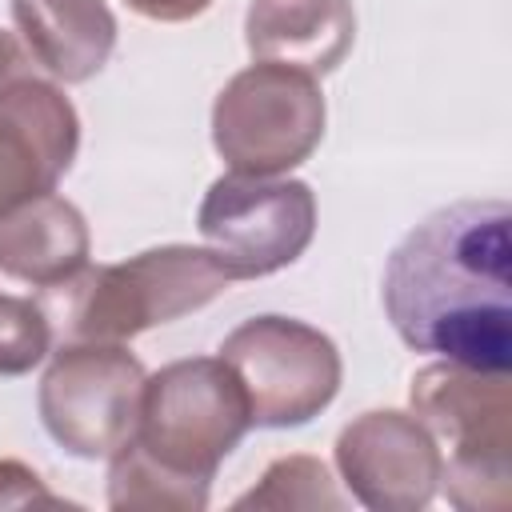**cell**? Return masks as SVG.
<instances>
[{
    "mask_svg": "<svg viewBox=\"0 0 512 512\" xmlns=\"http://www.w3.org/2000/svg\"><path fill=\"white\" fill-rule=\"evenodd\" d=\"M380 300L408 348L508 372L512 208L504 200H456L428 212L392 248Z\"/></svg>",
    "mask_w": 512,
    "mask_h": 512,
    "instance_id": "cell-1",
    "label": "cell"
},
{
    "mask_svg": "<svg viewBox=\"0 0 512 512\" xmlns=\"http://www.w3.org/2000/svg\"><path fill=\"white\" fill-rule=\"evenodd\" d=\"M236 284L212 248L160 244L120 264H88L72 280L44 288L52 296L48 320L64 340L124 344L156 324L200 312Z\"/></svg>",
    "mask_w": 512,
    "mask_h": 512,
    "instance_id": "cell-2",
    "label": "cell"
},
{
    "mask_svg": "<svg viewBox=\"0 0 512 512\" xmlns=\"http://www.w3.org/2000/svg\"><path fill=\"white\" fill-rule=\"evenodd\" d=\"M412 416L440 448V492L460 512L512 508V388L508 372L456 360L424 364L408 388Z\"/></svg>",
    "mask_w": 512,
    "mask_h": 512,
    "instance_id": "cell-3",
    "label": "cell"
},
{
    "mask_svg": "<svg viewBox=\"0 0 512 512\" xmlns=\"http://www.w3.org/2000/svg\"><path fill=\"white\" fill-rule=\"evenodd\" d=\"M252 412L220 356L172 360L144 380L136 444L164 468L212 484L224 456L248 436Z\"/></svg>",
    "mask_w": 512,
    "mask_h": 512,
    "instance_id": "cell-4",
    "label": "cell"
},
{
    "mask_svg": "<svg viewBox=\"0 0 512 512\" xmlns=\"http://www.w3.org/2000/svg\"><path fill=\"white\" fill-rule=\"evenodd\" d=\"M324 92L316 76L252 60L212 104V148L232 172L288 176L324 140Z\"/></svg>",
    "mask_w": 512,
    "mask_h": 512,
    "instance_id": "cell-5",
    "label": "cell"
},
{
    "mask_svg": "<svg viewBox=\"0 0 512 512\" xmlns=\"http://www.w3.org/2000/svg\"><path fill=\"white\" fill-rule=\"evenodd\" d=\"M220 360L236 372L252 428H300L320 416L344 380L340 348L328 332L264 312L236 324L220 340Z\"/></svg>",
    "mask_w": 512,
    "mask_h": 512,
    "instance_id": "cell-6",
    "label": "cell"
},
{
    "mask_svg": "<svg viewBox=\"0 0 512 512\" xmlns=\"http://www.w3.org/2000/svg\"><path fill=\"white\" fill-rule=\"evenodd\" d=\"M144 380V364L124 344L64 340L40 380L36 408L68 456L108 460L136 436Z\"/></svg>",
    "mask_w": 512,
    "mask_h": 512,
    "instance_id": "cell-7",
    "label": "cell"
},
{
    "mask_svg": "<svg viewBox=\"0 0 512 512\" xmlns=\"http://www.w3.org/2000/svg\"><path fill=\"white\" fill-rule=\"evenodd\" d=\"M196 228L236 280H260L296 264L312 244L316 192L292 176L228 172L208 184Z\"/></svg>",
    "mask_w": 512,
    "mask_h": 512,
    "instance_id": "cell-8",
    "label": "cell"
},
{
    "mask_svg": "<svg viewBox=\"0 0 512 512\" xmlns=\"http://www.w3.org/2000/svg\"><path fill=\"white\" fill-rule=\"evenodd\" d=\"M332 456L352 500L372 512H420L440 492V448L412 412L376 408L348 420Z\"/></svg>",
    "mask_w": 512,
    "mask_h": 512,
    "instance_id": "cell-9",
    "label": "cell"
},
{
    "mask_svg": "<svg viewBox=\"0 0 512 512\" xmlns=\"http://www.w3.org/2000/svg\"><path fill=\"white\" fill-rule=\"evenodd\" d=\"M80 148L72 100L32 72L0 88V216L56 188Z\"/></svg>",
    "mask_w": 512,
    "mask_h": 512,
    "instance_id": "cell-10",
    "label": "cell"
},
{
    "mask_svg": "<svg viewBox=\"0 0 512 512\" xmlns=\"http://www.w3.org/2000/svg\"><path fill=\"white\" fill-rule=\"evenodd\" d=\"M244 44L252 60L328 76L356 44L352 0H252L244 12Z\"/></svg>",
    "mask_w": 512,
    "mask_h": 512,
    "instance_id": "cell-11",
    "label": "cell"
},
{
    "mask_svg": "<svg viewBox=\"0 0 512 512\" xmlns=\"http://www.w3.org/2000/svg\"><path fill=\"white\" fill-rule=\"evenodd\" d=\"M92 236L84 212L44 192L0 216V272L32 288H56L88 268Z\"/></svg>",
    "mask_w": 512,
    "mask_h": 512,
    "instance_id": "cell-12",
    "label": "cell"
},
{
    "mask_svg": "<svg viewBox=\"0 0 512 512\" xmlns=\"http://www.w3.org/2000/svg\"><path fill=\"white\" fill-rule=\"evenodd\" d=\"M12 24L32 64L60 84L92 80L116 48L108 0H12Z\"/></svg>",
    "mask_w": 512,
    "mask_h": 512,
    "instance_id": "cell-13",
    "label": "cell"
},
{
    "mask_svg": "<svg viewBox=\"0 0 512 512\" xmlns=\"http://www.w3.org/2000/svg\"><path fill=\"white\" fill-rule=\"evenodd\" d=\"M208 488L204 480H188L164 464H156L136 440H128L116 456H108V508L128 512V508H172V512H200L208 508Z\"/></svg>",
    "mask_w": 512,
    "mask_h": 512,
    "instance_id": "cell-14",
    "label": "cell"
},
{
    "mask_svg": "<svg viewBox=\"0 0 512 512\" xmlns=\"http://www.w3.org/2000/svg\"><path fill=\"white\" fill-rule=\"evenodd\" d=\"M348 500L340 496L332 472L324 460L292 452L280 456L264 468L260 484L248 488L244 496H236V508H276V512H316V508H332L340 512Z\"/></svg>",
    "mask_w": 512,
    "mask_h": 512,
    "instance_id": "cell-15",
    "label": "cell"
},
{
    "mask_svg": "<svg viewBox=\"0 0 512 512\" xmlns=\"http://www.w3.org/2000/svg\"><path fill=\"white\" fill-rule=\"evenodd\" d=\"M52 348V320L36 300L0 292V376L32 372Z\"/></svg>",
    "mask_w": 512,
    "mask_h": 512,
    "instance_id": "cell-16",
    "label": "cell"
},
{
    "mask_svg": "<svg viewBox=\"0 0 512 512\" xmlns=\"http://www.w3.org/2000/svg\"><path fill=\"white\" fill-rule=\"evenodd\" d=\"M28 504H64V496L48 492L40 472L4 456L0 460V508H28Z\"/></svg>",
    "mask_w": 512,
    "mask_h": 512,
    "instance_id": "cell-17",
    "label": "cell"
},
{
    "mask_svg": "<svg viewBox=\"0 0 512 512\" xmlns=\"http://www.w3.org/2000/svg\"><path fill=\"white\" fill-rule=\"evenodd\" d=\"M132 12H140L144 20H156V24H184V20H196L204 16L216 0H124Z\"/></svg>",
    "mask_w": 512,
    "mask_h": 512,
    "instance_id": "cell-18",
    "label": "cell"
},
{
    "mask_svg": "<svg viewBox=\"0 0 512 512\" xmlns=\"http://www.w3.org/2000/svg\"><path fill=\"white\" fill-rule=\"evenodd\" d=\"M24 72H28V52L20 48V40L12 32L0 28V88H8Z\"/></svg>",
    "mask_w": 512,
    "mask_h": 512,
    "instance_id": "cell-19",
    "label": "cell"
}]
</instances>
